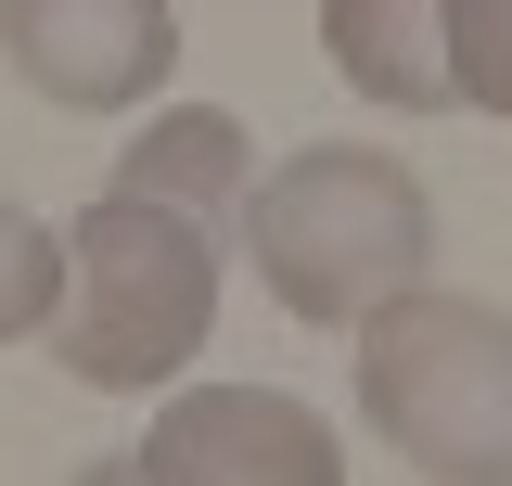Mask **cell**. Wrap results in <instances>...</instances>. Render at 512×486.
I'll return each instance as SVG.
<instances>
[{"instance_id": "7a4b0ae2", "label": "cell", "mask_w": 512, "mask_h": 486, "mask_svg": "<svg viewBox=\"0 0 512 486\" xmlns=\"http://www.w3.org/2000/svg\"><path fill=\"white\" fill-rule=\"evenodd\" d=\"M231 243L256 256V282H269L282 320L346 333L359 307H384L397 282L436 269V192L397 154H372V141H308V154H282L244 192Z\"/></svg>"}, {"instance_id": "5b68a950", "label": "cell", "mask_w": 512, "mask_h": 486, "mask_svg": "<svg viewBox=\"0 0 512 486\" xmlns=\"http://www.w3.org/2000/svg\"><path fill=\"white\" fill-rule=\"evenodd\" d=\"M128 474L141 486H346V448L282 384H205V397L154 410V435L128 448Z\"/></svg>"}, {"instance_id": "52a82bcc", "label": "cell", "mask_w": 512, "mask_h": 486, "mask_svg": "<svg viewBox=\"0 0 512 486\" xmlns=\"http://www.w3.org/2000/svg\"><path fill=\"white\" fill-rule=\"evenodd\" d=\"M116 192H154V205H180V218H205V231L231 243V218H244V192H256V141L218 103H167L141 141H116Z\"/></svg>"}, {"instance_id": "ba28073f", "label": "cell", "mask_w": 512, "mask_h": 486, "mask_svg": "<svg viewBox=\"0 0 512 486\" xmlns=\"http://www.w3.org/2000/svg\"><path fill=\"white\" fill-rule=\"evenodd\" d=\"M52 295H64V231L0 192V346H26V333L52 320Z\"/></svg>"}, {"instance_id": "8992f818", "label": "cell", "mask_w": 512, "mask_h": 486, "mask_svg": "<svg viewBox=\"0 0 512 486\" xmlns=\"http://www.w3.org/2000/svg\"><path fill=\"white\" fill-rule=\"evenodd\" d=\"M320 64L384 116H448V0H320Z\"/></svg>"}, {"instance_id": "277c9868", "label": "cell", "mask_w": 512, "mask_h": 486, "mask_svg": "<svg viewBox=\"0 0 512 486\" xmlns=\"http://www.w3.org/2000/svg\"><path fill=\"white\" fill-rule=\"evenodd\" d=\"M0 64L52 116H141L180 64L167 0H0Z\"/></svg>"}, {"instance_id": "9c48e42d", "label": "cell", "mask_w": 512, "mask_h": 486, "mask_svg": "<svg viewBox=\"0 0 512 486\" xmlns=\"http://www.w3.org/2000/svg\"><path fill=\"white\" fill-rule=\"evenodd\" d=\"M448 103L512 128V0H448Z\"/></svg>"}, {"instance_id": "3957f363", "label": "cell", "mask_w": 512, "mask_h": 486, "mask_svg": "<svg viewBox=\"0 0 512 486\" xmlns=\"http://www.w3.org/2000/svg\"><path fill=\"white\" fill-rule=\"evenodd\" d=\"M359 346V423L436 486H512V307L397 282L346 320Z\"/></svg>"}, {"instance_id": "6da1fadb", "label": "cell", "mask_w": 512, "mask_h": 486, "mask_svg": "<svg viewBox=\"0 0 512 486\" xmlns=\"http://www.w3.org/2000/svg\"><path fill=\"white\" fill-rule=\"evenodd\" d=\"M52 359L90 397H154L180 384L192 346L218 333V231L154 205V192H90L64 218V295H52Z\"/></svg>"}]
</instances>
